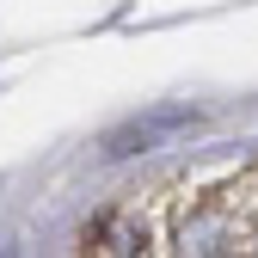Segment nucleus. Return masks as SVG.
<instances>
[{"label": "nucleus", "instance_id": "obj_1", "mask_svg": "<svg viewBox=\"0 0 258 258\" xmlns=\"http://www.w3.org/2000/svg\"><path fill=\"white\" fill-rule=\"evenodd\" d=\"M197 129H203V111H190V105H160V111H148V117L117 123L99 148H105V160H129V154L166 148V142H178V136H197Z\"/></svg>", "mask_w": 258, "mask_h": 258}]
</instances>
